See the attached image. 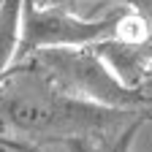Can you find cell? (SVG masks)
<instances>
[{
    "instance_id": "obj_3",
    "label": "cell",
    "mask_w": 152,
    "mask_h": 152,
    "mask_svg": "<svg viewBox=\"0 0 152 152\" xmlns=\"http://www.w3.org/2000/svg\"><path fill=\"white\" fill-rule=\"evenodd\" d=\"M117 16L90 19L79 16L68 8H41L27 6L25 11V35H22V52L33 54L38 49H60V46H95L101 41L114 38Z\"/></svg>"
},
{
    "instance_id": "obj_1",
    "label": "cell",
    "mask_w": 152,
    "mask_h": 152,
    "mask_svg": "<svg viewBox=\"0 0 152 152\" xmlns=\"http://www.w3.org/2000/svg\"><path fill=\"white\" fill-rule=\"evenodd\" d=\"M133 117L128 109H111L101 103L79 101L54 90L41 76L33 82H14L0 92V120L33 136H82L101 133L122 125Z\"/></svg>"
},
{
    "instance_id": "obj_5",
    "label": "cell",
    "mask_w": 152,
    "mask_h": 152,
    "mask_svg": "<svg viewBox=\"0 0 152 152\" xmlns=\"http://www.w3.org/2000/svg\"><path fill=\"white\" fill-rule=\"evenodd\" d=\"M122 3H125L128 8H133L139 16H144V22H147L149 30H152V0H122Z\"/></svg>"
},
{
    "instance_id": "obj_4",
    "label": "cell",
    "mask_w": 152,
    "mask_h": 152,
    "mask_svg": "<svg viewBox=\"0 0 152 152\" xmlns=\"http://www.w3.org/2000/svg\"><path fill=\"white\" fill-rule=\"evenodd\" d=\"M27 0H0V79L22 52Z\"/></svg>"
},
{
    "instance_id": "obj_2",
    "label": "cell",
    "mask_w": 152,
    "mask_h": 152,
    "mask_svg": "<svg viewBox=\"0 0 152 152\" xmlns=\"http://www.w3.org/2000/svg\"><path fill=\"white\" fill-rule=\"evenodd\" d=\"M30 57L35 63V76H41L46 84L71 98L128 111L144 103L141 90H130L122 84L117 73L106 65V60L95 52V46L38 49Z\"/></svg>"
}]
</instances>
